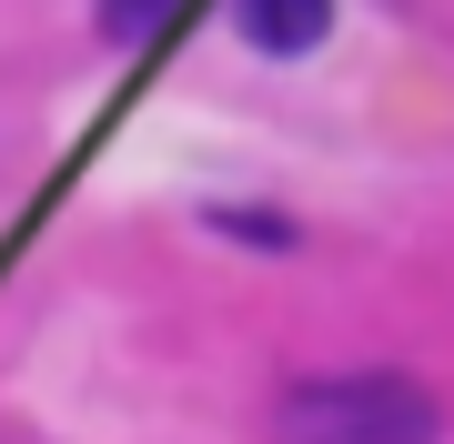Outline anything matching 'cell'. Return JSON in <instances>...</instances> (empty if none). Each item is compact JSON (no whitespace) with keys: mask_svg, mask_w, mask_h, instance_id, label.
<instances>
[{"mask_svg":"<svg viewBox=\"0 0 454 444\" xmlns=\"http://www.w3.org/2000/svg\"><path fill=\"white\" fill-rule=\"evenodd\" d=\"M273 444H444V404L414 374H313L273 404Z\"/></svg>","mask_w":454,"mask_h":444,"instance_id":"1","label":"cell"},{"mask_svg":"<svg viewBox=\"0 0 454 444\" xmlns=\"http://www.w3.org/2000/svg\"><path fill=\"white\" fill-rule=\"evenodd\" d=\"M232 31H243L262 61H303V51H324V31H333V0H232Z\"/></svg>","mask_w":454,"mask_h":444,"instance_id":"2","label":"cell"},{"mask_svg":"<svg viewBox=\"0 0 454 444\" xmlns=\"http://www.w3.org/2000/svg\"><path fill=\"white\" fill-rule=\"evenodd\" d=\"M182 11V0H91V20H101V41H152L162 20Z\"/></svg>","mask_w":454,"mask_h":444,"instance_id":"3","label":"cell"}]
</instances>
